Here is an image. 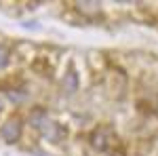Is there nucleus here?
Listing matches in <instances>:
<instances>
[{"instance_id":"1","label":"nucleus","mask_w":158,"mask_h":156,"mask_svg":"<svg viewBox=\"0 0 158 156\" xmlns=\"http://www.w3.org/2000/svg\"><path fill=\"white\" fill-rule=\"evenodd\" d=\"M21 133H23V124H21V120L17 118V116L9 118L2 127H0V137H2L6 144H15V141H19Z\"/></svg>"},{"instance_id":"2","label":"nucleus","mask_w":158,"mask_h":156,"mask_svg":"<svg viewBox=\"0 0 158 156\" xmlns=\"http://www.w3.org/2000/svg\"><path fill=\"white\" fill-rule=\"evenodd\" d=\"M47 120H49V116H47V110L44 108H32L30 114H27V122H30L34 129H42Z\"/></svg>"},{"instance_id":"3","label":"nucleus","mask_w":158,"mask_h":156,"mask_svg":"<svg viewBox=\"0 0 158 156\" xmlns=\"http://www.w3.org/2000/svg\"><path fill=\"white\" fill-rule=\"evenodd\" d=\"M91 145L95 148V150H99V152H106L110 145V137L108 133L103 131V129H97V131L91 133Z\"/></svg>"},{"instance_id":"4","label":"nucleus","mask_w":158,"mask_h":156,"mask_svg":"<svg viewBox=\"0 0 158 156\" xmlns=\"http://www.w3.org/2000/svg\"><path fill=\"white\" fill-rule=\"evenodd\" d=\"M40 131H42V135H44L49 141H59V137L63 135V129H61L55 120H47L44 127H42Z\"/></svg>"},{"instance_id":"5","label":"nucleus","mask_w":158,"mask_h":156,"mask_svg":"<svg viewBox=\"0 0 158 156\" xmlns=\"http://www.w3.org/2000/svg\"><path fill=\"white\" fill-rule=\"evenodd\" d=\"M78 84H80V78H78V74L74 72V70H68V72L63 74V78H61V86H63L65 93H74V91L78 89Z\"/></svg>"},{"instance_id":"6","label":"nucleus","mask_w":158,"mask_h":156,"mask_svg":"<svg viewBox=\"0 0 158 156\" xmlns=\"http://www.w3.org/2000/svg\"><path fill=\"white\" fill-rule=\"evenodd\" d=\"M27 97H30V93H27V89H23V86H13V89L6 91V99H9L11 103H15V106L25 103Z\"/></svg>"},{"instance_id":"7","label":"nucleus","mask_w":158,"mask_h":156,"mask_svg":"<svg viewBox=\"0 0 158 156\" xmlns=\"http://www.w3.org/2000/svg\"><path fill=\"white\" fill-rule=\"evenodd\" d=\"M6 63H9V53H6V48L0 44V70H4Z\"/></svg>"},{"instance_id":"8","label":"nucleus","mask_w":158,"mask_h":156,"mask_svg":"<svg viewBox=\"0 0 158 156\" xmlns=\"http://www.w3.org/2000/svg\"><path fill=\"white\" fill-rule=\"evenodd\" d=\"M114 156H122V152H114Z\"/></svg>"}]
</instances>
